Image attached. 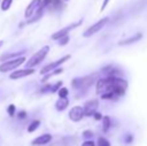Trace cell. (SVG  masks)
<instances>
[{
  "mask_svg": "<svg viewBox=\"0 0 147 146\" xmlns=\"http://www.w3.org/2000/svg\"><path fill=\"white\" fill-rule=\"evenodd\" d=\"M128 88L127 80L121 78H105L96 82V91L105 100H116L124 96Z\"/></svg>",
  "mask_w": 147,
  "mask_h": 146,
  "instance_id": "cell-1",
  "label": "cell"
},
{
  "mask_svg": "<svg viewBox=\"0 0 147 146\" xmlns=\"http://www.w3.org/2000/svg\"><path fill=\"white\" fill-rule=\"evenodd\" d=\"M49 49H51V48H49V45H45V47H43L40 51L36 52V53L34 54V56L31 57V58L28 59L27 62H26V69H34L36 65L40 64V62L47 57V54H48Z\"/></svg>",
  "mask_w": 147,
  "mask_h": 146,
  "instance_id": "cell-2",
  "label": "cell"
},
{
  "mask_svg": "<svg viewBox=\"0 0 147 146\" xmlns=\"http://www.w3.org/2000/svg\"><path fill=\"white\" fill-rule=\"evenodd\" d=\"M94 78H96V75H89V76H83V78L74 79L72 87L75 88V89L81 91V92H85V91L89 89V87L94 83Z\"/></svg>",
  "mask_w": 147,
  "mask_h": 146,
  "instance_id": "cell-3",
  "label": "cell"
},
{
  "mask_svg": "<svg viewBox=\"0 0 147 146\" xmlns=\"http://www.w3.org/2000/svg\"><path fill=\"white\" fill-rule=\"evenodd\" d=\"M26 62V58L25 57H18V58H14V59H9V61H5L0 65V72H9V71H13V70L18 69L22 64Z\"/></svg>",
  "mask_w": 147,
  "mask_h": 146,
  "instance_id": "cell-4",
  "label": "cell"
},
{
  "mask_svg": "<svg viewBox=\"0 0 147 146\" xmlns=\"http://www.w3.org/2000/svg\"><path fill=\"white\" fill-rule=\"evenodd\" d=\"M109 22V18L107 17H105V18H102V20H99L98 22H96L94 25H92L90 27L88 28V30L85 31V32L83 34V36L84 38H89V36H93L94 34H97L98 31H101L102 28L105 27V25Z\"/></svg>",
  "mask_w": 147,
  "mask_h": 146,
  "instance_id": "cell-5",
  "label": "cell"
},
{
  "mask_svg": "<svg viewBox=\"0 0 147 146\" xmlns=\"http://www.w3.org/2000/svg\"><path fill=\"white\" fill-rule=\"evenodd\" d=\"M70 54H67V56H63V57H61L59 59H57V61H54V62H52V64H49V65H47V66H44L43 69H41V75H47L48 72H51L52 70H56V69H58V66H61L63 62H66V61H69L70 59Z\"/></svg>",
  "mask_w": 147,
  "mask_h": 146,
  "instance_id": "cell-6",
  "label": "cell"
},
{
  "mask_svg": "<svg viewBox=\"0 0 147 146\" xmlns=\"http://www.w3.org/2000/svg\"><path fill=\"white\" fill-rule=\"evenodd\" d=\"M80 25H81V21H79V22H75V23H71V25H69L67 27H63L62 30H59V31H57V32H54L53 35H52V39H53V40H59V39H62L63 36H67V35H69V32L72 30V28L78 27V26H80Z\"/></svg>",
  "mask_w": 147,
  "mask_h": 146,
  "instance_id": "cell-7",
  "label": "cell"
},
{
  "mask_svg": "<svg viewBox=\"0 0 147 146\" xmlns=\"http://www.w3.org/2000/svg\"><path fill=\"white\" fill-rule=\"evenodd\" d=\"M99 106V102L97 100H92L89 101V102L85 103V106L83 107V111H84V116H92L94 113L97 111V109H98Z\"/></svg>",
  "mask_w": 147,
  "mask_h": 146,
  "instance_id": "cell-8",
  "label": "cell"
},
{
  "mask_svg": "<svg viewBox=\"0 0 147 146\" xmlns=\"http://www.w3.org/2000/svg\"><path fill=\"white\" fill-rule=\"evenodd\" d=\"M40 4H41V0H31V3L27 5V8H26V10H25V17L26 18L32 17L36 10L40 8Z\"/></svg>",
  "mask_w": 147,
  "mask_h": 146,
  "instance_id": "cell-9",
  "label": "cell"
},
{
  "mask_svg": "<svg viewBox=\"0 0 147 146\" xmlns=\"http://www.w3.org/2000/svg\"><path fill=\"white\" fill-rule=\"evenodd\" d=\"M35 72L34 69H22V70H14V72L9 75V78L12 80H17V79H21V78H25V76H30Z\"/></svg>",
  "mask_w": 147,
  "mask_h": 146,
  "instance_id": "cell-10",
  "label": "cell"
},
{
  "mask_svg": "<svg viewBox=\"0 0 147 146\" xmlns=\"http://www.w3.org/2000/svg\"><path fill=\"white\" fill-rule=\"evenodd\" d=\"M69 118L71 119L72 122H79L84 118V111L81 106H74V107L70 110L69 113Z\"/></svg>",
  "mask_w": 147,
  "mask_h": 146,
  "instance_id": "cell-11",
  "label": "cell"
},
{
  "mask_svg": "<svg viewBox=\"0 0 147 146\" xmlns=\"http://www.w3.org/2000/svg\"><path fill=\"white\" fill-rule=\"evenodd\" d=\"M142 32H137L132 36V38H128V39H124V40H120L119 41V45L120 47H124V45H129V44H133L136 41H140L142 39Z\"/></svg>",
  "mask_w": 147,
  "mask_h": 146,
  "instance_id": "cell-12",
  "label": "cell"
},
{
  "mask_svg": "<svg viewBox=\"0 0 147 146\" xmlns=\"http://www.w3.org/2000/svg\"><path fill=\"white\" fill-rule=\"evenodd\" d=\"M52 141V135H41V136L36 137L35 140L32 141V145L34 146H40V145H47L48 142Z\"/></svg>",
  "mask_w": 147,
  "mask_h": 146,
  "instance_id": "cell-13",
  "label": "cell"
},
{
  "mask_svg": "<svg viewBox=\"0 0 147 146\" xmlns=\"http://www.w3.org/2000/svg\"><path fill=\"white\" fill-rule=\"evenodd\" d=\"M22 53L23 52H18V53H5L0 57V61L5 62V61H9V59H14V58H18V57H22Z\"/></svg>",
  "mask_w": 147,
  "mask_h": 146,
  "instance_id": "cell-14",
  "label": "cell"
},
{
  "mask_svg": "<svg viewBox=\"0 0 147 146\" xmlns=\"http://www.w3.org/2000/svg\"><path fill=\"white\" fill-rule=\"evenodd\" d=\"M69 106V98H59L56 103V109L58 111H63Z\"/></svg>",
  "mask_w": 147,
  "mask_h": 146,
  "instance_id": "cell-15",
  "label": "cell"
},
{
  "mask_svg": "<svg viewBox=\"0 0 147 146\" xmlns=\"http://www.w3.org/2000/svg\"><path fill=\"white\" fill-rule=\"evenodd\" d=\"M63 72V69H61V67H58V69H56V70H53V72H51V74H47V75H44V78H43V82H47L48 79H51L52 76H54V75H59V74H62Z\"/></svg>",
  "mask_w": 147,
  "mask_h": 146,
  "instance_id": "cell-16",
  "label": "cell"
},
{
  "mask_svg": "<svg viewBox=\"0 0 147 146\" xmlns=\"http://www.w3.org/2000/svg\"><path fill=\"white\" fill-rule=\"evenodd\" d=\"M39 126H40V120H34V122H31V123L28 124V127H27V132L32 133V132H35L36 129L39 128Z\"/></svg>",
  "mask_w": 147,
  "mask_h": 146,
  "instance_id": "cell-17",
  "label": "cell"
},
{
  "mask_svg": "<svg viewBox=\"0 0 147 146\" xmlns=\"http://www.w3.org/2000/svg\"><path fill=\"white\" fill-rule=\"evenodd\" d=\"M13 4V0H3L1 1V10L3 12H7Z\"/></svg>",
  "mask_w": 147,
  "mask_h": 146,
  "instance_id": "cell-18",
  "label": "cell"
},
{
  "mask_svg": "<svg viewBox=\"0 0 147 146\" xmlns=\"http://www.w3.org/2000/svg\"><path fill=\"white\" fill-rule=\"evenodd\" d=\"M102 120H103V131L105 132H107L109 131V128H110V126H111V119L109 118V116H103V118H102Z\"/></svg>",
  "mask_w": 147,
  "mask_h": 146,
  "instance_id": "cell-19",
  "label": "cell"
},
{
  "mask_svg": "<svg viewBox=\"0 0 147 146\" xmlns=\"http://www.w3.org/2000/svg\"><path fill=\"white\" fill-rule=\"evenodd\" d=\"M58 96H59V98H67V96H69V89L67 88H59V91L58 92Z\"/></svg>",
  "mask_w": 147,
  "mask_h": 146,
  "instance_id": "cell-20",
  "label": "cell"
},
{
  "mask_svg": "<svg viewBox=\"0 0 147 146\" xmlns=\"http://www.w3.org/2000/svg\"><path fill=\"white\" fill-rule=\"evenodd\" d=\"M96 146H110V142L107 141L105 137H99V139H98V142H97Z\"/></svg>",
  "mask_w": 147,
  "mask_h": 146,
  "instance_id": "cell-21",
  "label": "cell"
},
{
  "mask_svg": "<svg viewBox=\"0 0 147 146\" xmlns=\"http://www.w3.org/2000/svg\"><path fill=\"white\" fill-rule=\"evenodd\" d=\"M61 87H62V82H57L54 85H51V88H49V92H56V91L59 89Z\"/></svg>",
  "mask_w": 147,
  "mask_h": 146,
  "instance_id": "cell-22",
  "label": "cell"
},
{
  "mask_svg": "<svg viewBox=\"0 0 147 146\" xmlns=\"http://www.w3.org/2000/svg\"><path fill=\"white\" fill-rule=\"evenodd\" d=\"M8 115H9V116H14L16 115V106L14 105H9V106H8Z\"/></svg>",
  "mask_w": 147,
  "mask_h": 146,
  "instance_id": "cell-23",
  "label": "cell"
},
{
  "mask_svg": "<svg viewBox=\"0 0 147 146\" xmlns=\"http://www.w3.org/2000/svg\"><path fill=\"white\" fill-rule=\"evenodd\" d=\"M69 40H70L69 35H67V36H63L62 39H59V45H66V44L69 43Z\"/></svg>",
  "mask_w": 147,
  "mask_h": 146,
  "instance_id": "cell-24",
  "label": "cell"
},
{
  "mask_svg": "<svg viewBox=\"0 0 147 146\" xmlns=\"http://www.w3.org/2000/svg\"><path fill=\"white\" fill-rule=\"evenodd\" d=\"M17 116H18V118H20V119H25L26 116H27V114H26V111H20Z\"/></svg>",
  "mask_w": 147,
  "mask_h": 146,
  "instance_id": "cell-25",
  "label": "cell"
},
{
  "mask_svg": "<svg viewBox=\"0 0 147 146\" xmlns=\"http://www.w3.org/2000/svg\"><path fill=\"white\" fill-rule=\"evenodd\" d=\"M81 146H96V144H94L93 141H90V140H89V141H85V142H84V144L81 145Z\"/></svg>",
  "mask_w": 147,
  "mask_h": 146,
  "instance_id": "cell-26",
  "label": "cell"
},
{
  "mask_svg": "<svg viewBox=\"0 0 147 146\" xmlns=\"http://www.w3.org/2000/svg\"><path fill=\"white\" fill-rule=\"evenodd\" d=\"M109 1H110V0H103V3H102V7H101V10H105V8L107 7Z\"/></svg>",
  "mask_w": 147,
  "mask_h": 146,
  "instance_id": "cell-27",
  "label": "cell"
},
{
  "mask_svg": "<svg viewBox=\"0 0 147 146\" xmlns=\"http://www.w3.org/2000/svg\"><path fill=\"white\" fill-rule=\"evenodd\" d=\"M93 116H94V119H97V120H98V119H102V118H103V116H102L99 113H97V111L93 114Z\"/></svg>",
  "mask_w": 147,
  "mask_h": 146,
  "instance_id": "cell-28",
  "label": "cell"
},
{
  "mask_svg": "<svg viewBox=\"0 0 147 146\" xmlns=\"http://www.w3.org/2000/svg\"><path fill=\"white\" fill-rule=\"evenodd\" d=\"M84 136L85 137H92V132H84Z\"/></svg>",
  "mask_w": 147,
  "mask_h": 146,
  "instance_id": "cell-29",
  "label": "cell"
},
{
  "mask_svg": "<svg viewBox=\"0 0 147 146\" xmlns=\"http://www.w3.org/2000/svg\"><path fill=\"white\" fill-rule=\"evenodd\" d=\"M3 45V40H0V47H1Z\"/></svg>",
  "mask_w": 147,
  "mask_h": 146,
  "instance_id": "cell-30",
  "label": "cell"
}]
</instances>
